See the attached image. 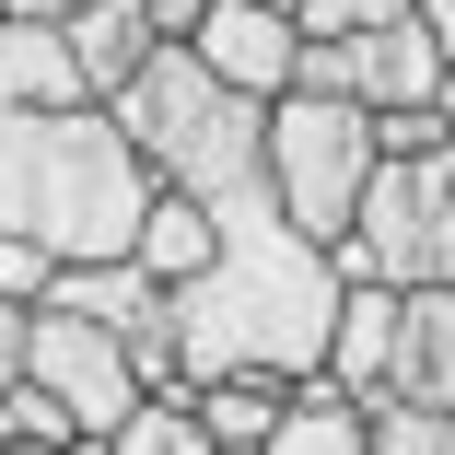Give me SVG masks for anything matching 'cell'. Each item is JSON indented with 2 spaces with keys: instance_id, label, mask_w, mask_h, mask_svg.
Segmentation results:
<instances>
[{
  "instance_id": "1",
  "label": "cell",
  "mask_w": 455,
  "mask_h": 455,
  "mask_svg": "<svg viewBox=\"0 0 455 455\" xmlns=\"http://www.w3.org/2000/svg\"><path fill=\"white\" fill-rule=\"evenodd\" d=\"M211 211H222V257L175 292V362H188V386H211V374H281V386H304L327 362L339 257L268 199V175L234 188V199H211Z\"/></svg>"
},
{
  "instance_id": "2",
  "label": "cell",
  "mask_w": 455,
  "mask_h": 455,
  "mask_svg": "<svg viewBox=\"0 0 455 455\" xmlns=\"http://www.w3.org/2000/svg\"><path fill=\"white\" fill-rule=\"evenodd\" d=\"M164 175L129 152L106 106H12L0 94V234H36L47 257H129Z\"/></svg>"
},
{
  "instance_id": "3",
  "label": "cell",
  "mask_w": 455,
  "mask_h": 455,
  "mask_svg": "<svg viewBox=\"0 0 455 455\" xmlns=\"http://www.w3.org/2000/svg\"><path fill=\"white\" fill-rule=\"evenodd\" d=\"M106 117L129 129V152L164 175V188H188V199H234V188H257V175H268V106L222 94L188 47H152L140 82H129Z\"/></svg>"
},
{
  "instance_id": "4",
  "label": "cell",
  "mask_w": 455,
  "mask_h": 455,
  "mask_svg": "<svg viewBox=\"0 0 455 455\" xmlns=\"http://www.w3.org/2000/svg\"><path fill=\"white\" fill-rule=\"evenodd\" d=\"M362 188H374V117L350 94H304L292 82V94L268 106V199H281L315 245H339Z\"/></svg>"
},
{
  "instance_id": "5",
  "label": "cell",
  "mask_w": 455,
  "mask_h": 455,
  "mask_svg": "<svg viewBox=\"0 0 455 455\" xmlns=\"http://www.w3.org/2000/svg\"><path fill=\"white\" fill-rule=\"evenodd\" d=\"M24 374L70 409L82 443H106V432L152 397V386H140V362H129V339L94 327V315H70V304H36V315H24Z\"/></svg>"
},
{
  "instance_id": "6",
  "label": "cell",
  "mask_w": 455,
  "mask_h": 455,
  "mask_svg": "<svg viewBox=\"0 0 455 455\" xmlns=\"http://www.w3.org/2000/svg\"><path fill=\"white\" fill-rule=\"evenodd\" d=\"M188 59L222 82V94L281 106V94H292V70H304V24H292V12H257V0H211V24L188 36Z\"/></svg>"
},
{
  "instance_id": "7",
  "label": "cell",
  "mask_w": 455,
  "mask_h": 455,
  "mask_svg": "<svg viewBox=\"0 0 455 455\" xmlns=\"http://www.w3.org/2000/svg\"><path fill=\"white\" fill-rule=\"evenodd\" d=\"M315 374L339 397H386V374H397V292L386 281H339V315H327V362H315Z\"/></svg>"
},
{
  "instance_id": "8",
  "label": "cell",
  "mask_w": 455,
  "mask_h": 455,
  "mask_svg": "<svg viewBox=\"0 0 455 455\" xmlns=\"http://www.w3.org/2000/svg\"><path fill=\"white\" fill-rule=\"evenodd\" d=\"M386 397L455 409V281H420V292H397V374H386Z\"/></svg>"
},
{
  "instance_id": "9",
  "label": "cell",
  "mask_w": 455,
  "mask_h": 455,
  "mask_svg": "<svg viewBox=\"0 0 455 455\" xmlns=\"http://www.w3.org/2000/svg\"><path fill=\"white\" fill-rule=\"evenodd\" d=\"M59 36H70V59H82V82H94V106H117L129 82H140V59L164 47L140 0H82V12H59Z\"/></svg>"
},
{
  "instance_id": "10",
  "label": "cell",
  "mask_w": 455,
  "mask_h": 455,
  "mask_svg": "<svg viewBox=\"0 0 455 455\" xmlns=\"http://www.w3.org/2000/svg\"><path fill=\"white\" fill-rule=\"evenodd\" d=\"M129 257L152 268L164 292H188L199 268L222 257V211H211V199H188V188H152V211H140V234H129Z\"/></svg>"
},
{
  "instance_id": "11",
  "label": "cell",
  "mask_w": 455,
  "mask_h": 455,
  "mask_svg": "<svg viewBox=\"0 0 455 455\" xmlns=\"http://www.w3.org/2000/svg\"><path fill=\"white\" fill-rule=\"evenodd\" d=\"M0 94H12V106H94V82H82V59H70L59 24L0 12Z\"/></svg>"
},
{
  "instance_id": "12",
  "label": "cell",
  "mask_w": 455,
  "mask_h": 455,
  "mask_svg": "<svg viewBox=\"0 0 455 455\" xmlns=\"http://www.w3.org/2000/svg\"><path fill=\"white\" fill-rule=\"evenodd\" d=\"M281 409H292L281 374H211V386H199V432H211L222 455H257L268 432H281Z\"/></svg>"
},
{
  "instance_id": "13",
  "label": "cell",
  "mask_w": 455,
  "mask_h": 455,
  "mask_svg": "<svg viewBox=\"0 0 455 455\" xmlns=\"http://www.w3.org/2000/svg\"><path fill=\"white\" fill-rule=\"evenodd\" d=\"M257 455H362V397H339L327 374H304L292 409H281V432H268Z\"/></svg>"
},
{
  "instance_id": "14",
  "label": "cell",
  "mask_w": 455,
  "mask_h": 455,
  "mask_svg": "<svg viewBox=\"0 0 455 455\" xmlns=\"http://www.w3.org/2000/svg\"><path fill=\"white\" fill-rule=\"evenodd\" d=\"M106 455H222V443L199 432V386H164V397H140L106 432Z\"/></svg>"
},
{
  "instance_id": "15",
  "label": "cell",
  "mask_w": 455,
  "mask_h": 455,
  "mask_svg": "<svg viewBox=\"0 0 455 455\" xmlns=\"http://www.w3.org/2000/svg\"><path fill=\"white\" fill-rule=\"evenodd\" d=\"M443 420H455V409H420V397H362V455H443Z\"/></svg>"
},
{
  "instance_id": "16",
  "label": "cell",
  "mask_w": 455,
  "mask_h": 455,
  "mask_svg": "<svg viewBox=\"0 0 455 455\" xmlns=\"http://www.w3.org/2000/svg\"><path fill=\"white\" fill-rule=\"evenodd\" d=\"M374 117V164H432V152H455V117L443 106H362Z\"/></svg>"
},
{
  "instance_id": "17",
  "label": "cell",
  "mask_w": 455,
  "mask_h": 455,
  "mask_svg": "<svg viewBox=\"0 0 455 455\" xmlns=\"http://www.w3.org/2000/svg\"><path fill=\"white\" fill-rule=\"evenodd\" d=\"M0 432H12V443H82V432H70V409H59L36 374H12V386H0Z\"/></svg>"
},
{
  "instance_id": "18",
  "label": "cell",
  "mask_w": 455,
  "mask_h": 455,
  "mask_svg": "<svg viewBox=\"0 0 455 455\" xmlns=\"http://www.w3.org/2000/svg\"><path fill=\"white\" fill-rule=\"evenodd\" d=\"M47 281H59V257L36 234H0V304H47Z\"/></svg>"
},
{
  "instance_id": "19",
  "label": "cell",
  "mask_w": 455,
  "mask_h": 455,
  "mask_svg": "<svg viewBox=\"0 0 455 455\" xmlns=\"http://www.w3.org/2000/svg\"><path fill=\"white\" fill-rule=\"evenodd\" d=\"M386 12H409V0H304V36H362V24H386Z\"/></svg>"
},
{
  "instance_id": "20",
  "label": "cell",
  "mask_w": 455,
  "mask_h": 455,
  "mask_svg": "<svg viewBox=\"0 0 455 455\" xmlns=\"http://www.w3.org/2000/svg\"><path fill=\"white\" fill-rule=\"evenodd\" d=\"M140 12H152V36H164V47H188V36L211 24V0H140Z\"/></svg>"
},
{
  "instance_id": "21",
  "label": "cell",
  "mask_w": 455,
  "mask_h": 455,
  "mask_svg": "<svg viewBox=\"0 0 455 455\" xmlns=\"http://www.w3.org/2000/svg\"><path fill=\"white\" fill-rule=\"evenodd\" d=\"M24 315H36V304H0V386L24 374Z\"/></svg>"
},
{
  "instance_id": "22",
  "label": "cell",
  "mask_w": 455,
  "mask_h": 455,
  "mask_svg": "<svg viewBox=\"0 0 455 455\" xmlns=\"http://www.w3.org/2000/svg\"><path fill=\"white\" fill-rule=\"evenodd\" d=\"M409 12H420V24L443 36V59H455V0H409Z\"/></svg>"
},
{
  "instance_id": "23",
  "label": "cell",
  "mask_w": 455,
  "mask_h": 455,
  "mask_svg": "<svg viewBox=\"0 0 455 455\" xmlns=\"http://www.w3.org/2000/svg\"><path fill=\"white\" fill-rule=\"evenodd\" d=\"M0 12H36V24H59V12H82V0H0Z\"/></svg>"
},
{
  "instance_id": "24",
  "label": "cell",
  "mask_w": 455,
  "mask_h": 455,
  "mask_svg": "<svg viewBox=\"0 0 455 455\" xmlns=\"http://www.w3.org/2000/svg\"><path fill=\"white\" fill-rule=\"evenodd\" d=\"M432 106H443V117H455V59H443V94H432Z\"/></svg>"
},
{
  "instance_id": "25",
  "label": "cell",
  "mask_w": 455,
  "mask_h": 455,
  "mask_svg": "<svg viewBox=\"0 0 455 455\" xmlns=\"http://www.w3.org/2000/svg\"><path fill=\"white\" fill-rule=\"evenodd\" d=\"M257 12H304V0H257Z\"/></svg>"
},
{
  "instance_id": "26",
  "label": "cell",
  "mask_w": 455,
  "mask_h": 455,
  "mask_svg": "<svg viewBox=\"0 0 455 455\" xmlns=\"http://www.w3.org/2000/svg\"><path fill=\"white\" fill-rule=\"evenodd\" d=\"M70 455H106V443H70Z\"/></svg>"
},
{
  "instance_id": "27",
  "label": "cell",
  "mask_w": 455,
  "mask_h": 455,
  "mask_svg": "<svg viewBox=\"0 0 455 455\" xmlns=\"http://www.w3.org/2000/svg\"><path fill=\"white\" fill-rule=\"evenodd\" d=\"M443 455H455V420H443Z\"/></svg>"
}]
</instances>
